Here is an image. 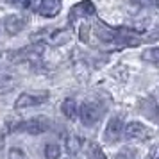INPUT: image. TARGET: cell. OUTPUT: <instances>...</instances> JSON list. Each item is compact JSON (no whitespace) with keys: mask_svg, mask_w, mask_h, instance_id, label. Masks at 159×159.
I'll list each match as a JSON object with an SVG mask.
<instances>
[{"mask_svg":"<svg viewBox=\"0 0 159 159\" xmlns=\"http://www.w3.org/2000/svg\"><path fill=\"white\" fill-rule=\"evenodd\" d=\"M89 32H93L100 47L107 50H122L127 47H138L143 43L139 32L130 27H109L102 20H97L93 27L89 25Z\"/></svg>","mask_w":159,"mask_h":159,"instance_id":"6da1fadb","label":"cell"},{"mask_svg":"<svg viewBox=\"0 0 159 159\" xmlns=\"http://www.w3.org/2000/svg\"><path fill=\"white\" fill-rule=\"evenodd\" d=\"M50 127V122L43 118V116H34L30 120H23V122H16L9 125L6 132H27V134H43Z\"/></svg>","mask_w":159,"mask_h":159,"instance_id":"7a4b0ae2","label":"cell"},{"mask_svg":"<svg viewBox=\"0 0 159 159\" xmlns=\"http://www.w3.org/2000/svg\"><path fill=\"white\" fill-rule=\"evenodd\" d=\"M45 54V43L43 41H34L23 48H18L15 52H9V61L11 63H27V61H36Z\"/></svg>","mask_w":159,"mask_h":159,"instance_id":"3957f363","label":"cell"},{"mask_svg":"<svg viewBox=\"0 0 159 159\" xmlns=\"http://www.w3.org/2000/svg\"><path fill=\"white\" fill-rule=\"evenodd\" d=\"M102 115H104V106L100 104V100H88L79 109L80 122L84 123L86 127L95 125L102 118Z\"/></svg>","mask_w":159,"mask_h":159,"instance_id":"277c9868","label":"cell"},{"mask_svg":"<svg viewBox=\"0 0 159 159\" xmlns=\"http://www.w3.org/2000/svg\"><path fill=\"white\" fill-rule=\"evenodd\" d=\"M50 93L48 91H23L15 102V109H29L38 107L48 100Z\"/></svg>","mask_w":159,"mask_h":159,"instance_id":"5b68a950","label":"cell"},{"mask_svg":"<svg viewBox=\"0 0 159 159\" xmlns=\"http://www.w3.org/2000/svg\"><path fill=\"white\" fill-rule=\"evenodd\" d=\"M95 13H97V9H95L93 2H89V0H82V2L75 4V6L70 9L68 22L73 25L79 18H91V16H95Z\"/></svg>","mask_w":159,"mask_h":159,"instance_id":"8992f818","label":"cell"},{"mask_svg":"<svg viewBox=\"0 0 159 159\" xmlns=\"http://www.w3.org/2000/svg\"><path fill=\"white\" fill-rule=\"evenodd\" d=\"M27 23H29V15L15 13V15H11L6 18L4 27H6V32H7L9 36H16V34H20L27 27Z\"/></svg>","mask_w":159,"mask_h":159,"instance_id":"52a82bcc","label":"cell"},{"mask_svg":"<svg viewBox=\"0 0 159 159\" xmlns=\"http://www.w3.org/2000/svg\"><path fill=\"white\" fill-rule=\"evenodd\" d=\"M123 132V120L122 116H113L107 122V127L104 130V141L106 143H116Z\"/></svg>","mask_w":159,"mask_h":159,"instance_id":"ba28073f","label":"cell"},{"mask_svg":"<svg viewBox=\"0 0 159 159\" xmlns=\"http://www.w3.org/2000/svg\"><path fill=\"white\" fill-rule=\"evenodd\" d=\"M63 7V0H39V6L36 7V13L43 18H54L59 15Z\"/></svg>","mask_w":159,"mask_h":159,"instance_id":"9c48e42d","label":"cell"},{"mask_svg":"<svg viewBox=\"0 0 159 159\" xmlns=\"http://www.w3.org/2000/svg\"><path fill=\"white\" fill-rule=\"evenodd\" d=\"M125 129V136L127 139H148L152 136V132L147 127H145L143 123L139 122H130L127 127H123Z\"/></svg>","mask_w":159,"mask_h":159,"instance_id":"30bf717a","label":"cell"},{"mask_svg":"<svg viewBox=\"0 0 159 159\" xmlns=\"http://www.w3.org/2000/svg\"><path fill=\"white\" fill-rule=\"evenodd\" d=\"M139 109H141V113H143L148 120L159 123V109H157V106H156V102H154L152 97L143 98V100L139 102Z\"/></svg>","mask_w":159,"mask_h":159,"instance_id":"8fae6325","label":"cell"},{"mask_svg":"<svg viewBox=\"0 0 159 159\" xmlns=\"http://www.w3.org/2000/svg\"><path fill=\"white\" fill-rule=\"evenodd\" d=\"M72 36H73V30L70 29V27H66V29H57L48 36V41H50L52 45H65L72 39Z\"/></svg>","mask_w":159,"mask_h":159,"instance_id":"7c38bea8","label":"cell"},{"mask_svg":"<svg viewBox=\"0 0 159 159\" xmlns=\"http://www.w3.org/2000/svg\"><path fill=\"white\" fill-rule=\"evenodd\" d=\"M15 86H16L15 75H11V73L6 72V70H0V95L11 91Z\"/></svg>","mask_w":159,"mask_h":159,"instance_id":"4fadbf2b","label":"cell"},{"mask_svg":"<svg viewBox=\"0 0 159 159\" xmlns=\"http://www.w3.org/2000/svg\"><path fill=\"white\" fill-rule=\"evenodd\" d=\"M61 111H63V115L68 120H75L79 116V107H77V102L73 100V98H66L63 102V106H61Z\"/></svg>","mask_w":159,"mask_h":159,"instance_id":"5bb4252c","label":"cell"},{"mask_svg":"<svg viewBox=\"0 0 159 159\" xmlns=\"http://www.w3.org/2000/svg\"><path fill=\"white\" fill-rule=\"evenodd\" d=\"M80 147H82V141H80L79 136H75V134H70V136L66 138V152L73 156V154H77L80 150Z\"/></svg>","mask_w":159,"mask_h":159,"instance_id":"9a60e30c","label":"cell"},{"mask_svg":"<svg viewBox=\"0 0 159 159\" xmlns=\"http://www.w3.org/2000/svg\"><path fill=\"white\" fill-rule=\"evenodd\" d=\"M88 159H107V157H106L104 150L100 148V145L91 141L88 145Z\"/></svg>","mask_w":159,"mask_h":159,"instance_id":"2e32d148","label":"cell"},{"mask_svg":"<svg viewBox=\"0 0 159 159\" xmlns=\"http://www.w3.org/2000/svg\"><path fill=\"white\" fill-rule=\"evenodd\" d=\"M141 57H143V61H147V63H150V65L159 68V48H148V50H145Z\"/></svg>","mask_w":159,"mask_h":159,"instance_id":"e0dca14e","label":"cell"},{"mask_svg":"<svg viewBox=\"0 0 159 159\" xmlns=\"http://www.w3.org/2000/svg\"><path fill=\"white\" fill-rule=\"evenodd\" d=\"M45 156H47V159H59V156H61V147L56 143H48L45 147Z\"/></svg>","mask_w":159,"mask_h":159,"instance_id":"ac0fdd59","label":"cell"},{"mask_svg":"<svg viewBox=\"0 0 159 159\" xmlns=\"http://www.w3.org/2000/svg\"><path fill=\"white\" fill-rule=\"evenodd\" d=\"M115 159H138V152L134 148H129V147H125L122 150L116 154Z\"/></svg>","mask_w":159,"mask_h":159,"instance_id":"d6986e66","label":"cell"},{"mask_svg":"<svg viewBox=\"0 0 159 159\" xmlns=\"http://www.w3.org/2000/svg\"><path fill=\"white\" fill-rule=\"evenodd\" d=\"M13 4H16L18 7H22L23 11H32V9H36L38 0H13Z\"/></svg>","mask_w":159,"mask_h":159,"instance_id":"ffe728a7","label":"cell"},{"mask_svg":"<svg viewBox=\"0 0 159 159\" xmlns=\"http://www.w3.org/2000/svg\"><path fill=\"white\" fill-rule=\"evenodd\" d=\"M9 159H27L25 152L22 148H11L9 150Z\"/></svg>","mask_w":159,"mask_h":159,"instance_id":"44dd1931","label":"cell"},{"mask_svg":"<svg viewBox=\"0 0 159 159\" xmlns=\"http://www.w3.org/2000/svg\"><path fill=\"white\" fill-rule=\"evenodd\" d=\"M130 2H134L136 6H139V7H152V6H159L157 0H130Z\"/></svg>","mask_w":159,"mask_h":159,"instance_id":"7402d4cb","label":"cell"},{"mask_svg":"<svg viewBox=\"0 0 159 159\" xmlns=\"http://www.w3.org/2000/svg\"><path fill=\"white\" fill-rule=\"evenodd\" d=\"M154 38H159V29H157V32H156V34H154Z\"/></svg>","mask_w":159,"mask_h":159,"instance_id":"603a6c76","label":"cell"}]
</instances>
